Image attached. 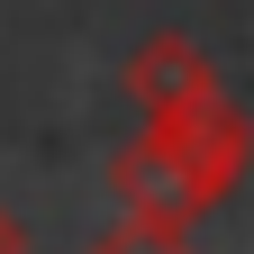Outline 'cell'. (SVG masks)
Segmentation results:
<instances>
[{"mask_svg": "<svg viewBox=\"0 0 254 254\" xmlns=\"http://www.w3.org/2000/svg\"><path fill=\"white\" fill-rule=\"evenodd\" d=\"M0 254H27V227H18V209H0Z\"/></svg>", "mask_w": 254, "mask_h": 254, "instance_id": "5", "label": "cell"}, {"mask_svg": "<svg viewBox=\"0 0 254 254\" xmlns=\"http://www.w3.org/2000/svg\"><path fill=\"white\" fill-rule=\"evenodd\" d=\"M154 127H164V136L190 154V173L209 182V200H227V190L245 182V164H254V118L227 100V82L200 91V100H182V109H164Z\"/></svg>", "mask_w": 254, "mask_h": 254, "instance_id": "2", "label": "cell"}, {"mask_svg": "<svg viewBox=\"0 0 254 254\" xmlns=\"http://www.w3.org/2000/svg\"><path fill=\"white\" fill-rule=\"evenodd\" d=\"M91 254H200V245H190V227H164V218H118Z\"/></svg>", "mask_w": 254, "mask_h": 254, "instance_id": "4", "label": "cell"}, {"mask_svg": "<svg viewBox=\"0 0 254 254\" xmlns=\"http://www.w3.org/2000/svg\"><path fill=\"white\" fill-rule=\"evenodd\" d=\"M109 190H118V209H127V218H164V227H200V218L218 209V200H209V182L190 173V154H182L154 118L109 154Z\"/></svg>", "mask_w": 254, "mask_h": 254, "instance_id": "1", "label": "cell"}, {"mask_svg": "<svg viewBox=\"0 0 254 254\" xmlns=\"http://www.w3.org/2000/svg\"><path fill=\"white\" fill-rule=\"evenodd\" d=\"M127 91H136L145 118H164V109H182V100H200V91H218V64L190 46V37H145L136 64H127Z\"/></svg>", "mask_w": 254, "mask_h": 254, "instance_id": "3", "label": "cell"}]
</instances>
